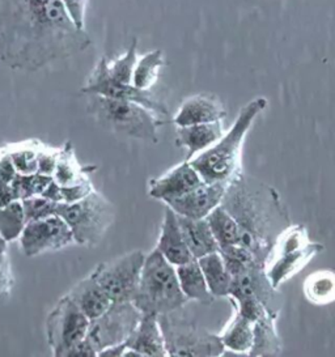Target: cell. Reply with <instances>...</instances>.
Wrapping results in <instances>:
<instances>
[{
    "label": "cell",
    "mask_w": 335,
    "mask_h": 357,
    "mask_svg": "<svg viewBox=\"0 0 335 357\" xmlns=\"http://www.w3.org/2000/svg\"><path fill=\"white\" fill-rule=\"evenodd\" d=\"M57 156L58 151H46V149H40L38 151V172L43 176H50L52 177L54 170L57 167Z\"/></svg>",
    "instance_id": "40"
},
{
    "label": "cell",
    "mask_w": 335,
    "mask_h": 357,
    "mask_svg": "<svg viewBox=\"0 0 335 357\" xmlns=\"http://www.w3.org/2000/svg\"><path fill=\"white\" fill-rule=\"evenodd\" d=\"M165 64L164 53L154 50L137 56L135 68L133 73V85L142 91H151L158 80V75Z\"/></svg>",
    "instance_id": "28"
},
{
    "label": "cell",
    "mask_w": 335,
    "mask_h": 357,
    "mask_svg": "<svg viewBox=\"0 0 335 357\" xmlns=\"http://www.w3.org/2000/svg\"><path fill=\"white\" fill-rule=\"evenodd\" d=\"M66 357H97V352L94 346L88 342L87 337L76 343L75 346L67 352Z\"/></svg>",
    "instance_id": "42"
},
{
    "label": "cell",
    "mask_w": 335,
    "mask_h": 357,
    "mask_svg": "<svg viewBox=\"0 0 335 357\" xmlns=\"http://www.w3.org/2000/svg\"><path fill=\"white\" fill-rule=\"evenodd\" d=\"M324 250L318 242L309 240L304 225H290L281 233L265 263V273L275 289L291 279Z\"/></svg>",
    "instance_id": "7"
},
{
    "label": "cell",
    "mask_w": 335,
    "mask_h": 357,
    "mask_svg": "<svg viewBox=\"0 0 335 357\" xmlns=\"http://www.w3.org/2000/svg\"><path fill=\"white\" fill-rule=\"evenodd\" d=\"M223 121L199 123L191 126L177 127L178 147L186 148L188 156L186 160H191L194 156L202 153L207 148L214 146L224 134Z\"/></svg>",
    "instance_id": "20"
},
{
    "label": "cell",
    "mask_w": 335,
    "mask_h": 357,
    "mask_svg": "<svg viewBox=\"0 0 335 357\" xmlns=\"http://www.w3.org/2000/svg\"><path fill=\"white\" fill-rule=\"evenodd\" d=\"M140 318L142 313L131 301L112 303L105 313L91 321L85 337L98 354L106 347L125 343Z\"/></svg>",
    "instance_id": "11"
},
{
    "label": "cell",
    "mask_w": 335,
    "mask_h": 357,
    "mask_svg": "<svg viewBox=\"0 0 335 357\" xmlns=\"http://www.w3.org/2000/svg\"><path fill=\"white\" fill-rule=\"evenodd\" d=\"M52 179V177L50 176H43L40 173L16 174V177L10 182V185L15 190L16 198L24 200L41 195L42 191L46 189V186Z\"/></svg>",
    "instance_id": "34"
},
{
    "label": "cell",
    "mask_w": 335,
    "mask_h": 357,
    "mask_svg": "<svg viewBox=\"0 0 335 357\" xmlns=\"http://www.w3.org/2000/svg\"><path fill=\"white\" fill-rule=\"evenodd\" d=\"M142 314H169L181 310L188 300L178 283L176 266L155 248L147 254L135 296L131 301Z\"/></svg>",
    "instance_id": "4"
},
{
    "label": "cell",
    "mask_w": 335,
    "mask_h": 357,
    "mask_svg": "<svg viewBox=\"0 0 335 357\" xmlns=\"http://www.w3.org/2000/svg\"><path fill=\"white\" fill-rule=\"evenodd\" d=\"M27 225L21 200H15L0 208V237L4 241H16Z\"/></svg>",
    "instance_id": "31"
},
{
    "label": "cell",
    "mask_w": 335,
    "mask_h": 357,
    "mask_svg": "<svg viewBox=\"0 0 335 357\" xmlns=\"http://www.w3.org/2000/svg\"><path fill=\"white\" fill-rule=\"evenodd\" d=\"M240 227V240L260 262L266 263L276 238L291 225L285 204L276 190L251 176L232 179L221 200Z\"/></svg>",
    "instance_id": "2"
},
{
    "label": "cell",
    "mask_w": 335,
    "mask_h": 357,
    "mask_svg": "<svg viewBox=\"0 0 335 357\" xmlns=\"http://www.w3.org/2000/svg\"><path fill=\"white\" fill-rule=\"evenodd\" d=\"M276 317L267 313L253 324V344L248 356H278L282 340L276 330Z\"/></svg>",
    "instance_id": "24"
},
{
    "label": "cell",
    "mask_w": 335,
    "mask_h": 357,
    "mask_svg": "<svg viewBox=\"0 0 335 357\" xmlns=\"http://www.w3.org/2000/svg\"><path fill=\"white\" fill-rule=\"evenodd\" d=\"M144 259V252L134 250L113 261L100 263L89 275L101 285L113 303L133 301Z\"/></svg>",
    "instance_id": "9"
},
{
    "label": "cell",
    "mask_w": 335,
    "mask_h": 357,
    "mask_svg": "<svg viewBox=\"0 0 335 357\" xmlns=\"http://www.w3.org/2000/svg\"><path fill=\"white\" fill-rule=\"evenodd\" d=\"M304 294L306 300L314 305H327L334 303V271L322 270L306 276L304 282Z\"/></svg>",
    "instance_id": "30"
},
{
    "label": "cell",
    "mask_w": 335,
    "mask_h": 357,
    "mask_svg": "<svg viewBox=\"0 0 335 357\" xmlns=\"http://www.w3.org/2000/svg\"><path fill=\"white\" fill-rule=\"evenodd\" d=\"M89 324V318L68 294L59 298L46 319V339L52 355L66 357L67 352L87 336Z\"/></svg>",
    "instance_id": "10"
},
{
    "label": "cell",
    "mask_w": 335,
    "mask_h": 357,
    "mask_svg": "<svg viewBox=\"0 0 335 357\" xmlns=\"http://www.w3.org/2000/svg\"><path fill=\"white\" fill-rule=\"evenodd\" d=\"M82 92L85 95L103 96L107 98L136 102L139 105L144 106L148 110L154 112L156 116L163 119H165L169 116L167 105L158 101L156 97L151 93V91H142L133 84H124L114 80L109 75L107 58L105 56H103L94 66V71L85 82Z\"/></svg>",
    "instance_id": "12"
},
{
    "label": "cell",
    "mask_w": 335,
    "mask_h": 357,
    "mask_svg": "<svg viewBox=\"0 0 335 357\" xmlns=\"http://www.w3.org/2000/svg\"><path fill=\"white\" fill-rule=\"evenodd\" d=\"M156 249L163 254L168 262L173 266H181L195 259L188 250L178 224L176 212L165 206L161 231L157 240Z\"/></svg>",
    "instance_id": "18"
},
{
    "label": "cell",
    "mask_w": 335,
    "mask_h": 357,
    "mask_svg": "<svg viewBox=\"0 0 335 357\" xmlns=\"http://www.w3.org/2000/svg\"><path fill=\"white\" fill-rule=\"evenodd\" d=\"M219 337L225 351L236 355H249L253 344V322L234 309V314Z\"/></svg>",
    "instance_id": "26"
},
{
    "label": "cell",
    "mask_w": 335,
    "mask_h": 357,
    "mask_svg": "<svg viewBox=\"0 0 335 357\" xmlns=\"http://www.w3.org/2000/svg\"><path fill=\"white\" fill-rule=\"evenodd\" d=\"M17 174H33L38 172V151L21 147L8 152Z\"/></svg>",
    "instance_id": "36"
},
{
    "label": "cell",
    "mask_w": 335,
    "mask_h": 357,
    "mask_svg": "<svg viewBox=\"0 0 335 357\" xmlns=\"http://www.w3.org/2000/svg\"><path fill=\"white\" fill-rule=\"evenodd\" d=\"M68 296L73 303L80 307L84 314L94 321L97 317L105 313L107 307L112 305L110 297L106 294L101 285L94 280L91 275L82 279L73 289L68 292Z\"/></svg>",
    "instance_id": "21"
},
{
    "label": "cell",
    "mask_w": 335,
    "mask_h": 357,
    "mask_svg": "<svg viewBox=\"0 0 335 357\" xmlns=\"http://www.w3.org/2000/svg\"><path fill=\"white\" fill-rule=\"evenodd\" d=\"M89 0H62L63 7L73 20V24L85 31V16H87V8H88Z\"/></svg>",
    "instance_id": "38"
},
{
    "label": "cell",
    "mask_w": 335,
    "mask_h": 357,
    "mask_svg": "<svg viewBox=\"0 0 335 357\" xmlns=\"http://www.w3.org/2000/svg\"><path fill=\"white\" fill-rule=\"evenodd\" d=\"M21 203H22V208H24L27 222L42 220V219H46V218L57 215L58 203H54L52 200L46 199L41 195L21 200Z\"/></svg>",
    "instance_id": "35"
},
{
    "label": "cell",
    "mask_w": 335,
    "mask_h": 357,
    "mask_svg": "<svg viewBox=\"0 0 335 357\" xmlns=\"http://www.w3.org/2000/svg\"><path fill=\"white\" fill-rule=\"evenodd\" d=\"M91 43L62 0H0V62L10 68L38 71L83 53Z\"/></svg>",
    "instance_id": "1"
},
{
    "label": "cell",
    "mask_w": 335,
    "mask_h": 357,
    "mask_svg": "<svg viewBox=\"0 0 335 357\" xmlns=\"http://www.w3.org/2000/svg\"><path fill=\"white\" fill-rule=\"evenodd\" d=\"M16 174H17V172L13 165L10 153L8 152L1 153L0 155V181L10 183L16 177Z\"/></svg>",
    "instance_id": "41"
},
{
    "label": "cell",
    "mask_w": 335,
    "mask_h": 357,
    "mask_svg": "<svg viewBox=\"0 0 335 357\" xmlns=\"http://www.w3.org/2000/svg\"><path fill=\"white\" fill-rule=\"evenodd\" d=\"M176 271L181 291L186 296L188 301H195L203 305L214 303L215 297L209 292V285L206 283L198 259H193L188 263L177 266Z\"/></svg>",
    "instance_id": "23"
},
{
    "label": "cell",
    "mask_w": 335,
    "mask_h": 357,
    "mask_svg": "<svg viewBox=\"0 0 335 357\" xmlns=\"http://www.w3.org/2000/svg\"><path fill=\"white\" fill-rule=\"evenodd\" d=\"M220 254L224 259V263L228 268L232 278L236 275L245 273L248 270H251L253 267L257 266H262L265 267L263 263L260 262L253 252H249L248 249H245L241 245H232V246H227L219 249Z\"/></svg>",
    "instance_id": "32"
},
{
    "label": "cell",
    "mask_w": 335,
    "mask_h": 357,
    "mask_svg": "<svg viewBox=\"0 0 335 357\" xmlns=\"http://www.w3.org/2000/svg\"><path fill=\"white\" fill-rule=\"evenodd\" d=\"M126 342L125 343H119V344H115V346L106 347L104 349H101L97 357H124L125 354Z\"/></svg>",
    "instance_id": "45"
},
{
    "label": "cell",
    "mask_w": 335,
    "mask_h": 357,
    "mask_svg": "<svg viewBox=\"0 0 335 357\" xmlns=\"http://www.w3.org/2000/svg\"><path fill=\"white\" fill-rule=\"evenodd\" d=\"M168 356H223L225 348L219 335L176 317L173 313L158 315Z\"/></svg>",
    "instance_id": "8"
},
{
    "label": "cell",
    "mask_w": 335,
    "mask_h": 357,
    "mask_svg": "<svg viewBox=\"0 0 335 357\" xmlns=\"http://www.w3.org/2000/svg\"><path fill=\"white\" fill-rule=\"evenodd\" d=\"M19 241L21 252L27 257L58 252L75 243L70 227L58 215L27 222Z\"/></svg>",
    "instance_id": "13"
},
{
    "label": "cell",
    "mask_w": 335,
    "mask_h": 357,
    "mask_svg": "<svg viewBox=\"0 0 335 357\" xmlns=\"http://www.w3.org/2000/svg\"><path fill=\"white\" fill-rule=\"evenodd\" d=\"M15 285V278L12 273L10 257L7 248L0 249V297L10 296Z\"/></svg>",
    "instance_id": "37"
},
{
    "label": "cell",
    "mask_w": 335,
    "mask_h": 357,
    "mask_svg": "<svg viewBox=\"0 0 335 357\" xmlns=\"http://www.w3.org/2000/svg\"><path fill=\"white\" fill-rule=\"evenodd\" d=\"M206 219L219 249L239 243L240 227L234 218L221 204L211 211Z\"/></svg>",
    "instance_id": "27"
},
{
    "label": "cell",
    "mask_w": 335,
    "mask_h": 357,
    "mask_svg": "<svg viewBox=\"0 0 335 357\" xmlns=\"http://www.w3.org/2000/svg\"><path fill=\"white\" fill-rule=\"evenodd\" d=\"M225 116L227 110L216 96L199 93L188 97L181 104L173 116V123L177 127L191 126L223 121Z\"/></svg>",
    "instance_id": "17"
},
{
    "label": "cell",
    "mask_w": 335,
    "mask_h": 357,
    "mask_svg": "<svg viewBox=\"0 0 335 357\" xmlns=\"http://www.w3.org/2000/svg\"><path fill=\"white\" fill-rule=\"evenodd\" d=\"M265 97H257L241 107L234 123L219 140L188 160L206 183H230L241 172L242 146L255 118L267 107Z\"/></svg>",
    "instance_id": "3"
},
{
    "label": "cell",
    "mask_w": 335,
    "mask_h": 357,
    "mask_svg": "<svg viewBox=\"0 0 335 357\" xmlns=\"http://www.w3.org/2000/svg\"><path fill=\"white\" fill-rule=\"evenodd\" d=\"M7 245H8V243L0 237V249H1V248H7Z\"/></svg>",
    "instance_id": "46"
},
{
    "label": "cell",
    "mask_w": 335,
    "mask_h": 357,
    "mask_svg": "<svg viewBox=\"0 0 335 357\" xmlns=\"http://www.w3.org/2000/svg\"><path fill=\"white\" fill-rule=\"evenodd\" d=\"M203 183L197 169L188 160L179 162L176 167L169 169L167 173L148 182V195L154 199L161 200L163 203L173 198H177L190 190L198 188Z\"/></svg>",
    "instance_id": "16"
},
{
    "label": "cell",
    "mask_w": 335,
    "mask_h": 357,
    "mask_svg": "<svg viewBox=\"0 0 335 357\" xmlns=\"http://www.w3.org/2000/svg\"><path fill=\"white\" fill-rule=\"evenodd\" d=\"M52 178L61 186H68L77 182H82L87 177V169L83 168L75 156L73 146L67 142L59 151L57 156V167L54 170Z\"/></svg>",
    "instance_id": "29"
},
{
    "label": "cell",
    "mask_w": 335,
    "mask_h": 357,
    "mask_svg": "<svg viewBox=\"0 0 335 357\" xmlns=\"http://www.w3.org/2000/svg\"><path fill=\"white\" fill-rule=\"evenodd\" d=\"M203 271L209 292L215 298H224L230 294L232 275H230L219 250L209 252L198 259Z\"/></svg>",
    "instance_id": "25"
},
{
    "label": "cell",
    "mask_w": 335,
    "mask_h": 357,
    "mask_svg": "<svg viewBox=\"0 0 335 357\" xmlns=\"http://www.w3.org/2000/svg\"><path fill=\"white\" fill-rule=\"evenodd\" d=\"M57 215L70 227L75 243L94 248L113 225L115 208L112 202L94 190L84 199L75 203H58Z\"/></svg>",
    "instance_id": "6"
},
{
    "label": "cell",
    "mask_w": 335,
    "mask_h": 357,
    "mask_svg": "<svg viewBox=\"0 0 335 357\" xmlns=\"http://www.w3.org/2000/svg\"><path fill=\"white\" fill-rule=\"evenodd\" d=\"M227 183H206L190 190L184 195L164 202L179 216L190 219H206L209 212L221 204Z\"/></svg>",
    "instance_id": "15"
},
{
    "label": "cell",
    "mask_w": 335,
    "mask_h": 357,
    "mask_svg": "<svg viewBox=\"0 0 335 357\" xmlns=\"http://www.w3.org/2000/svg\"><path fill=\"white\" fill-rule=\"evenodd\" d=\"M15 200L19 199L16 198V194H15V190L12 188V185L4 182V181H0V208Z\"/></svg>",
    "instance_id": "44"
},
{
    "label": "cell",
    "mask_w": 335,
    "mask_h": 357,
    "mask_svg": "<svg viewBox=\"0 0 335 357\" xmlns=\"http://www.w3.org/2000/svg\"><path fill=\"white\" fill-rule=\"evenodd\" d=\"M94 190V185L89 178L68 186H62L63 203H75L77 200L84 199Z\"/></svg>",
    "instance_id": "39"
},
{
    "label": "cell",
    "mask_w": 335,
    "mask_h": 357,
    "mask_svg": "<svg viewBox=\"0 0 335 357\" xmlns=\"http://www.w3.org/2000/svg\"><path fill=\"white\" fill-rule=\"evenodd\" d=\"M41 197L52 200L54 203H63L62 186L52 178L46 189L42 191Z\"/></svg>",
    "instance_id": "43"
},
{
    "label": "cell",
    "mask_w": 335,
    "mask_h": 357,
    "mask_svg": "<svg viewBox=\"0 0 335 357\" xmlns=\"http://www.w3.org/2000/svg\"><path fill=\"white\" fill-rule=\"evenodd\" d=\"M137 61V41L134 40L128 50L124 55L109 61L107 59V71L109 75L119 83L133 84V73Z\"/></svg>",
    "instance_id": "33"
},
{
    "label": "cell",
    "mask_w": 335,
    "mask_h": 357,
    "mask_svg": "<svg viewBox=\"0 0 335 357\" xmlns=\"http://www.w3.org/2000/svg\"><path fill=\"white\" fill-rule=\"evenodd\" d=\"M177 219L184 240L195 259L219 250L218 242L211 231L207 219H190L179 215H177Z\"/></svg>",
    "instance_id": "22"
},
{
    "label": "cell",
    "mask_w": 335,
    "mask_h": 357,
    "mask_svg": "<svg viewBox=\"0 0 335 357\" xmlns=\"http://www.w3.org/2000/svg\"><path fill=\"white\" fill-rule=\"evenodd\" d=\"M88 96V112L103 126L137 140L148 143L158 142L157 130L167 123L165 119L136 102L103 96Z\"/></svg>",
    "instance_id": "5"
},
{
    "label": "cell",
    "mask_w": 335,
    "mask_h": 357,
    "mask_svg": "<svg viewBox=\"0 0 335 357\" xmlns=\"http://www.w3.org/2000/svg\"><path fill=\"white\" fill-rule=\"evenodd\" d=\"M228 297L232 298V301H240L251 297L257 298L274 317H279L282 307L279 292L272 287L265 273V267L262 266L253 267L245 273L233 276Z\"/></svg>",
    "instance_id": "14"
},
{
    "label": "cell",
    "mask_w": 335,
    "mask_h": 357,
    "mask_svg": "<svg viewBox=\"0 0 335 357\" xmlns=\"http://www.w3.org/2000/svg\"><path fill=\"white\" fill-rule=\"evenodd\" d=\"M127 348H131L143 356H168L165 342L158 318L155 314H142L133 334L126 340Z\"/></svg>",
    "instance_id": "19"
}]
</instances>
